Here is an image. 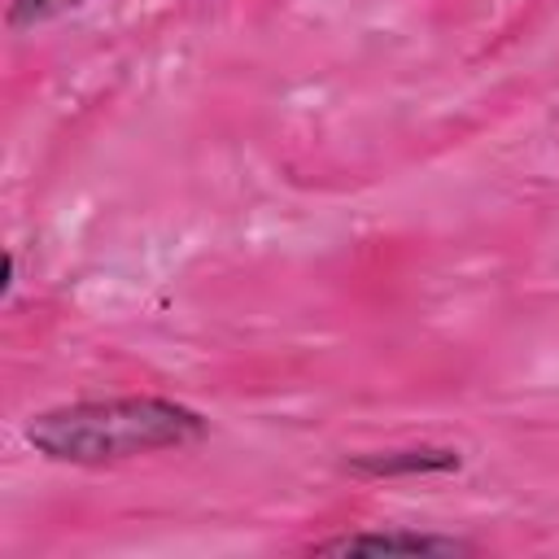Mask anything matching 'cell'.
Segmentation results:
<instances>
[{"label": "cell", "mask_w": 559, "mask_h": 559, "mask_svg": "<svg viewBox=\"0 0 559 559\" xmlns=\"http://www.w3.org/2000/svg\"><path fill=\"white\" fill-rule=\"evenodd\" d=\"M210 419L175 397L162 393H114V397H83L35 411L22 428L26 445L66 467H114L166 450H188L205 441Z\"/></svg>", "instance_id": "obj_1"}, {"label": "cell", "mask_w": 559, "mask_h": 559, "mask_svg": "<svg viewBox=\"0 0 559 559\" xmlns=\"http://www.w3.org/2000/svg\"><path fill=\"white\" fill-rule=\"evenodd\" d=\"M319 555H476L480 546L454 533H428V528H349L310 542Z\"/></svg>", "instance_id": "obj_2"}, {"label": "cell", "mask_w": 559, "mask_h": 559, "mask_svg": "<svg viewBox=\"0 0 559 559\" xmlns=\"http://www.w3.org/2000/svg\"><path fill=\"white\" fill-rule=\"evenodd\" d=\"M463 467V450L437 445V441H411V445H384V450H358L345 459V472L367 480H393V476H445Z\"/></svg>", "instance_id": "obj_3"}, {"label": "cell", "mask_w": 559, "mask_h": 559, "mask_svg": "<svg viewBox=\"0 0 559 559\" xmlns=\"http://www.w3.org/2000/svg\"><path fill=\"white\" fill-rule=\"evenodd\" d=\"M87 0H9L4 9V26L9 31H35V26H48L74 9H83Z\"/></svg>", "instance_id": "obj_4"}, {"label": "cell", "mask_w": 559, "mask_h": 559, "mask_svg": "<svg viewBox=\"0 0 559 559\" xmlns=\"http://www.w3.org/2000/svg\"><path fill=\"white\" fill-rule=\"evenodd\" d=\"M13 288H17V253L9 249V253H4V280H0V297L9 301V297H13Z\"/></svg>", "instance_id": "obj_5"}]
</instances>
